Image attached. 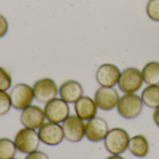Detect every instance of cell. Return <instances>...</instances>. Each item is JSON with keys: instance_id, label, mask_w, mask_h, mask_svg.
<instances>
[{"instance_id": "cell-13", "label": "cell", "mask_w": 159, "mask_h": 159, "mask_svg": "<svg viewBox=\"0 0 159 159\" xmlns=\"http://www.w3.org/2000/svg\"><path fill=\"white\" fill-rule=\"evenodd\" d=\"M46 120L44 109L37 105L31 104L20 113V123L24 128L38 129Z\"/></svg>"}, {"instance_id": "cell-6", "label": "cell", "mask_w": 159, "mask_h": 159, "mask_svg": "<svg viewBox=\"0 0 159 159\" xmlns=\"http://www.w3.org/2000/svg\"><path fill=\"white\" fill-rule=\"evenodd\" d=\"M44 112L48 121L60 124L70 116V106L61 98H55L45 103Z\"/></svg>"}, {"instance_id": "cell-1", "label": "cell", "mask_w": 159, "mask_h": 159, "mask_svg": "<svg viewBox=\"0 0 159 159\" xmlns=\"http://www.w3.org/2000/svg\"><path fill=\"white\" fill-rule=\"evenodd\" d=\"M129 134L122 128H114L109 129L103 140L106 151L111 155H122L129 147Z\"/></svg>"}, {"instance_id": "cell-10", "label": "cell", "mask_w": 159, "mask_h": 159, "mask_svg": "<svg viewBox=\"0 0 159 159\" xmlns=\"http://www.w3.org/2000/svg\"><path fill=\"white\" fill-rule=\"evenodd\" d=\"M109 129V125L104 118L95 116L86 121L85 137L91 143H100L104 140Z\"/></svg>"}, {"instance_id": "cell-17", "label": "cell", "mask_w": 159, "mask_h": 159, "mask_svg": "<svg viewBox=\"0 0 159 159\" xmlns=\"http://www.w3.org/2000/svg\"><path fill=\"white\" fill-rule=\"evenodd\" d=\"M141 99L143 105L156 109L159 106V85H147L142 91Z\"/></svg>"}, {"instance_id": "cell-12", "label": "cell", "mask_w": 159, "mask_h": 159, "mask_svg": "<svg viewBox=\"0 0 159 159\" xmlns=\"http://www.w3.org/2000/svg\"><path fill=\"white\" fill-rule=\"evenodd\" d=\"M121 75L120 69L114 63H103L96 71V81L101 87L114 88L117 85Z\"/></svg>"}, {"instance_id": "cell-22", "label": "cell", "mask_w": 159, "mask_h": 159, "mask_svg": "<svg viewBox=\"0 0 159 159\" xmlns=\"http://www.w3.org/2000/svg\"><path fill=\"white\" fill-rule=\"evenodd\" d=\"M12 85V78L9 73L2 66H0V90L7 91Z\"/></svg>"}, {"instance_id": "cell-4", "label": "cell", "mask_w": 159, "mask_h": 159, "mask_svg": "<svg viewBox=\"0 0 159 159\" xmlns=\"http://www.w3.org/2000/svg\"><path fill=\"white\" fill-rule=\"evenodd\" d=\"M14 143L17 150L20 153L28 155L36 151L41 142L35 129L22 128L16 133L14 137Z\"/></svg>"}, {"instance_id": "cell-8", "label": "cell", "mask_w": 159, "mask_h": 159, "mask_svg": "<svg viewBox=\"0 0 159 159\" xmlns=\"http://www.w3.org/2000/svg\"><path fill=\"white\" fill-rule=\"evenodd\" d=\"M33 90L34 99L41 103L48 102L57 98V95L59 94V89L56 82L49 77H44L34 82Z\"/></svg>"}, {"instance_id": "cell-21", "label": "cell", "mask_w": 159, "mask_h": 159, "mask_svg": "<svg viewBox=\"0 0 159 159\" xmlns=\"http://www.w3.org/2000/svg\"><path fill=\"white\" fill-rule=\"evenodd\" d=\"M11 105L10 95L7 91L0 90V116H4L9 112Z\"/></svg>"}, {"instance_id": "cell-15", "label": "cell", "mask_w": 159, "mask_h": 159, "mask_svg": "<svg viewBox=\"0 0 159 159\" xmlns=\"http://www.w3.org/2000/svg\"><path fill=\"white\" fill-rule=\"evenodd\" d=\"M98 106L94 99L89 96H82L77 102H75V115L83 121H89L97 116Z\"/></svg>"}, {"instance_id": "cell-23", "label": "cell", "mask_w": 159, "mask_h": 159, "mask_svg": "<svg viewBox=\"0 0 159 159\" xmlns=\"http://www.w3.org/2000/svg\"><path fill=\"white\" fill-rule=\"evenodd\" d=\"M8 31V21L7 18L0 14V39L3 38Z\"/></svg>"}, {"instance_id": "cell-19", "label": "cell", "mask_w": 159, "mask_h": 159, "mask_svg": "<svg viewBox=\"0 0 159 159\" xmlns=\"http://www.w3.org/2000/svg\"><path fill=\"white\" fill-rule=\"evenodd\" d=\"M17 151L14 141L9 138L0 139V159L14 158Z\"/></svg>"}, {"instance_id": "cell-25", "label": "cell", "mask_w": 159, "mask_h": 159, "mask_svg": "<svg viewBox=\"0 0 159 159\" xmlns=\"http://www.w3.org/2000/svg\"><path fill=\"white\" fill-rule=\"evenodd\" d=\"M153 119H154L155 124L159 128V106L157 108H156V109L154 110V113H153Z\"/></svg>"}, {"instance_id": "cell-16", "label": "cell", "mask_w": 159, "mask_h": 159, "mask_svg": "<svg viewBox=\"0 0 159 159\" xmlns=\"http://www.w3.org/2000/svg\"><path fill=\"white\" fill-rule=\"evenodd\" d=\"M128 150L131 155L138 158L145 157L150 151V144L147 138L143 134H137L130 137Z\"/></svg>"}, {"instance_id": "cell-14", "label": "cell", "mask_w": 159, "mask_h": 159, "mask_svg": "<svg viewBox=\"0 0 159 159\" xmlns=\"http://www.w3.org/2000/svg\"><path fill=\"white\" fill-rule=\"evenodd\" d=\"M84 94V89L82 85L76 80H66L59 88L60 98L67 102L68 103H75Z\"/></svg>"}, {"instance_id": "cell-24", "label": "cell", "mask_w": 159, "mask_h": 159, "mask_svg": "<svg viewBox=\"0 0 159 159\" xmlns=\"http://www.w3.org/2000/svg\"><path fill=\"white\" fill-rule=\"evenodd\" d=\"M24 159H49V157L46 153L36 150L34 152H32V153L28 154Z\"/></svg>"}, {"instance_id": "cell-20", "label": "cell", "mask_w": 159, "mask_h": 159, "mask_svg": "<svg viewBox=\"0 0 159 159\" xmlns=\"http://www.w3.org/2000/svg\"><path fill=\"white\" fill-rule=\"evenodd\" d=\"M146 14L150 20L159 22V0H148L146 4Z\"/></svg>"}, {"instance_id": "cell-2", "label": "cell", "mask_w": 159, "mask_h": 159, "mask_svg": "<svg viewBox=\"0 0 159 159\" xmlns=\"http://www.w3.org/2000/svg\"><path fill=\"white\" fill-rule=\"evenodd\" d=\"M143 108V102L141 96L136 93H125L119 98L116 105V111L120 116L130 120L138 117Z\"/></svg>"}, {"instance_id": "cell-18", "label": "cell", "mask_w": 159, "mask_h": 159, "mask_svg": "<svg viewBox=\"0 0 159 159\" xmlns=\"http://www.w3.org/2000/svg\"><path fill=\"white\" fill-rule=\"evenodd\" d=\"M143 81L147 85H159V61H148L142 70Z\"/></svg>"}, {"instance_id": "cell-5", "label": "cell", "mask_w": 159, "mask_h": 159, "mask_svg": "<svg viewBox=\"0 0 159 159\" xmlns=\"http://www.w3.org/2000/svg\"><path fill=\"white\" fill-rule=\"evenodd\" d=\"M11 105L14 109L22 111L30 106L34 100L33 87L25 83H19L15 85L9 93Z\"/></svg>"}, {"instance_id": "cell-11", "label": "cell", "mask_w": 159, "mask_h": 159, "mask_svg": "<svg viewBox=\"0 0 159 159\" xmlns=\"http://www.w3.org/2000/svg\"><path fill=\"white\" fill-rule=\"evenodd\" d=\"M119 98L120 96L115 88L100 87L94 95V101L98 108L106 112L116 108Z\"/></svg>"}, {"instance_id": "cell-9", "label": "cell", "mask_w": 159, "mask_h": 159, "mask_svg": "<svg viewBox=\"0 0 159 159\" xmlns=\"http://www.w3.org/2000/svg\"><path fill=\"white\" fill-rule=\"evenodd\" d=\"M38 137L41 143L48 146H56L62 143L64 134L61 125L53 122H45L38 129Z\"/></svg>"}, {"instance_id": "cell-27", "label": "cell", "mask_w": 159, "mask_h": 159, "mask_svg": "<svg viewBox=\"0 0 159 159\" xmlns=\"http://www.w3.org/2000/svg\"><path fill=\"white\" fill-rule=\"evenodd\" d=\"M12 159H17V158H15V157H14V158H12Z\"/></svg>"}, {"instance_id": "cell-3", "label": "cell", "mask_w": 159, "mask_h": 159, "mask_svg": "<svg viewBox=\"0 0 159 159\" xmlns=\"http://www.w3.org/2000/svg\"><path fill=\"white\" fill-rule=\"evenodd\" d=\"M142 71L135 67H129L121 72L117 86L124 93H136L143 85Z\"/></svg>"}, {"instance_id": "cell-26", "label": "cell", "mask_w": 159, "mask_h": 159, "mask_svg": "<svg viewBox=\"0 0 159 159\" xmlns=\"http://www.w3.org/2000/svg\"><path fill=\"white\" fill-rule=\"evenodd\" d=\"M105 159H125L121 155H111Z\"/></svg>"}, {"instance_id": "cell-7", "label": "cell", "mask_w": 159, "mask_h": 159, "mask_svg": "<svg viewBox=\"0 0 159 159\" xmlns=\"http://www.w3.org/2000/svg\"><path fill=\"white\" fill-rule=\"evenodd\" d=\"M85 121L76 115H70L61 125L64 139L73 143L81 142L85 138Z\"/></svg>"}]
</instances>
